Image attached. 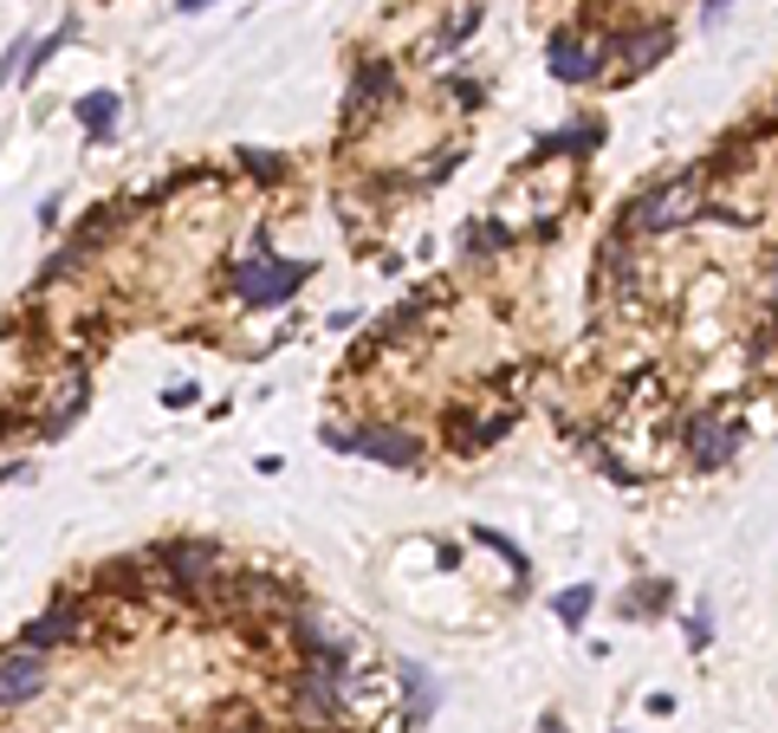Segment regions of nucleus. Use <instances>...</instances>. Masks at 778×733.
<instances>
[{
  "instance_id": "f257e3e1",
  "label": "nucleus",
  "mask_w": 778,
  "mask_h": 733,
  "mask_svg": "<svg viewBox=\"0 0 778 733\" xmlns=\"http://www.w3.org/2000/svg\"><path fill=\"white\" fill-rule=\"evenodd\" d=\"M305 279H312V267H305V260H298V267L273 260L266 234H254V254L234 267V299H240V306H279V299H293Z\"/></svg>"
},
{
  "instance_id": "f03ea898",
  "label": "nucleus",
  "mask_w": 778,
  "mask_h": 733,
  "mask_svg": "<svg viewBox=\"0 0 778 733\" xmlns=\"http://www.w3.org/2000/svg\"><path fill=\"white\" fill-rule=\"evenodd\" d=\"M325 448L337 455H371L383 467H415L422 462V442L408 428H390V423H364V428H325Z\"/></svg>"
},
{
  "instance_id": "7ed1b4c3",
  "label": "nucleus",
  "mask_w": 778,
  "mask_h": 733,
  "mask_svg": "<svg viewBox=\"0 0 778 733\" xmlns=\"http://www.w3.org/2000/svg\"><path fill=\"white\" fill-rule=\"evenodd\" d=\"M695 208H701V182H695V176H674V182H662V189H649L642 201H636L630 228H642V234L681 228V221H688Z\"/></svg>"
},
{
  "instance_id": "20e7f679",
  "label": "nucleus",
  "mask_w": 778,
  "mask_h": 733,
  "mask_svg": "<svg viewBox=\"0 0 778 733\" xmlns=\"http://www.w3.org/2000/svg\"><path fill=\"white\" fill-rule=\"evenodd\" d=\"M39 689H46V656L27 650V643L0 650V707H20V701H33Z\"/></svg>"
},
{
  "instance_id": "39448f33",
  "label": "nucleus",
  "mask_w": 778,
  "mask_h": 733,
  "mask_svg": "<svg viewBox=\"0 0 778 733\" xmlns=\"http://www.w3.org/2000/svg\"><path fill=\"white\" fill-rule=\"evenodd\" d=\"M78 636H85V604H72V597H66V604H52L46 617H33L27 630H20V643L39 650V656H46V650H59V643H78Z\"/></svg>"
},
{
  "instance_id": "423d86ee",
  "label": "nucleus",
  "mask_w": 778,
  "mask_h": 733,
  "mask_svg": "<svg viewBox=\"0 0 778 733\" xmlns=\"http://www.w3.org/2000/svg\"><path fill=\"white\" fill-rule=\"evenodd\" d=\"M688 448H695L701 467H727L740 455V428L720 423V416H695V423H688Z\"/></svg>"
},
{
  "instance_id": "0eeeda50",
  "label": "nucleus",
  "mask_w": 778,
  "mask_h": 733,
  "mask_svg": "<svg viewBox=\"0 0 778 733\" xmlns=\"http://www.w3.org/2000/svg\"><path fill=\"white\" fill-rule=\"evenodd\" d=\"M390 91H396V72H390L383 59H376V66H364V72H357V85H351V123H364V117H376V111H383V98H390Z\"/></svg>"
},
{
  "instance_id": "6e6552de",
  "label": "nucleus",
  "mask_w": 778,
  "mask_h": 733,
  "mask_svg": "<svg viewBox=\"0 0 778 733\" xmlns=\"http://www.w3.org/2000/svg\"><path fill=\"white\" fill-rule=\"evenodd\" d=\"M597 66H603V52H584L571 33L552 39V78H564V85H584V78H597Z\"/></svg>"
},
{
  "instance_id": "1a4fd4ad",
  "label": "nucleus",
  "mask_w": 778,
  "mask_h": 733,
  "mask_svg": "<svg viewBox=\"0 0 778 733\" xmlns=\"http://www.w3.org/2000/svg\"><path fill=\"white\" fill-rule=\"evenodd\" d=\"M117 111H124V98H117V91H85V98L72 105V117L85 123V137H91V143H105V137H111Z\"/></svg>"
},
{
  "instance_id": "9d476101",
  "label": "nucleus",
  "mask_w": 778,
  "mask_h": 733,
  "mask_svg": "<svg viewBox=\"0 0 778 733\" xmlns=\"http://www.w3.org/2000/svg\"><path fill=\"white\" fill-rule=\"evenodd\" d=\"M78 409H85V384H72L66 396H59V403H52V409H46V423H39V435H46V442H59V435H66V428L78 423Z\"/></svg>"
},
{
  "instance_id": "9b49d317",
  "label": "nucleus",
  "mask_w": 778,
  "mask_h": 733,
  "mask_svg": "<svg viewBox=\"0 0 778 733\" xmlns=\"http://www.w3.org/2000/svg\"><path fill=\"white\" fill-rule=\"evenodd\" d=\"M591 604H597L591 584H571V591H558V617H564V623H584V617H591Z\"/></svg>"
},
{
  "instance_id": "f8f14e48",
  "label": "nucleus",
  "mask_w": 778,
  "mask_h": 733,
  "mask_svg": "<svg viewBox=\"0 0 778 733\" xmlns=\"http://www.w3.org/2000/svg\"><path fill=\"white\" fill-rule=\"evenodd\" d=\"M27 46H33V39L20 33V39H13V46H7V52H0V91H7L13 78H20V66H27Z\"/></svg>"
},
{
  "instance_id": "ddd939ff",
  "label": "nucleus",
  "mask_w": 778,
  "mask_h": 733,
  "mask_svg": "<svg viewBox=\"0 0 778 733\" xmlns=\"http://www.w3.org/2000/svg\"><path fill=\"white\" fill-rule=\"evenodd\" d=\"M240 162L254 169L259 182H279V176H286V162H273V156H266V150H240Z\"/></svg>"
},
{
  "instance_id": "4468645a",
  "label": "nucleus",
  "mask_w": 778,
  "mask_h": 733,
  "mask_svg": "<svg viewBox=\"0 0 778 733\" xmlns=\"http://www.w3.org/2000/svg\"><path fill=\"white\" fill-rule=\"evenodd\" d=\"M27 474H33L27 462H0V487H13V481H27Z\"/></svg>"
},
{
  "instance_id": "2eb2a0df",
  "label": "nucleus",
  "mask_w": 778,
  "mask_h": 733,
  "mask_svg": "<svg viewBox=\"0 0 778 733\" xmlns=\"http://www.w3.org/2000/svg\"><path fill=\"white\" fill-rule=\"evenodd\" d=\"M163 403H169V409H188V403H195V389L176 384V389H163Z\"/></svg>"
},
{
  "instance_id": "dca6fc26",
  "label": "nucleus",
  "mask_w": 778,
  "mask_h": 733,
  "mask_svg": "<svg viewBox=\"0 0 778 733\" xmlns=\"http://www.w3.org/2000/svg\"><path fill=\"white\" fill-rule=\"evenodd\" d=\"M727 7H733V0H707V20H720V13H727Z\"/></svg>"
},
{
  "instance_id": "f3484780",
  "label": "nucleus",
  "mask_w": 778,
  "mask_h": 733,
  "mask_svg": "<svg viewBox=\"0 0 778 733\" xmlns=\"http://www.w3.org/2000/svg\"><path fill=\"white\" fill-rule=\"evenodd\" d=\"M208 7H215V0H183V13H208Z\"/></svg>"
},
{
  "instance_id": "a211bd4d",
  "label": "nucleus",
  "mask_w": 778,
  "mask_h": 733,
  "mask_svg": "<svg viewBox=\"0 0 778 733\" xmlns=\"http://www.w3.org/2000/svg\"><path fill=\"white\" fill-rule=\"evenodd\" d=\"M539 733H564V721H545V727H539Z\"/></svg>"
}]
</instances>
